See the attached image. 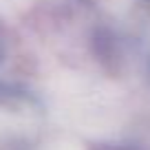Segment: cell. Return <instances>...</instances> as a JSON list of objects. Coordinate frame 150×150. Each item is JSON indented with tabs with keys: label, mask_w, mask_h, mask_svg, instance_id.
<instances>
[]
</instances>
